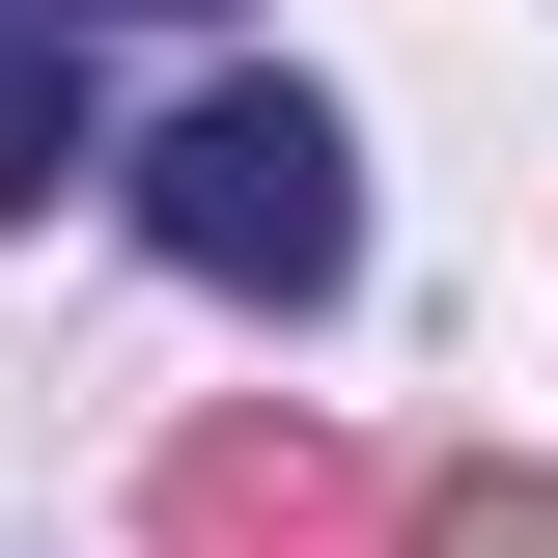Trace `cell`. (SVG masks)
Returning a JSON list of instances; mask_svg holds the SVG:
<instances>
[{
	"instance_id": "3",
	"label": "cell",
	"mask_w": 558,
	"mask_h": 558,
	"mask_svg": "<svg viewBox=\"0 0 558 558\" xmlns=\"http://www.w3.org/2000/svg\"><path fill=\"white\" fill-rule=\"evenodd\" d=\"M84 168V0H0V223Z\"/></svg>"
},
{
	"instance_id": "1",
	"label": "cell",
	"mask_w": 558,
	"mask_h": 558,
	"mask_svg": "<svg viewBox=\"0 0 558 558\" xmlns=\"http://www.w3.org/2000/svg\"><path fill=\"white\" fill-rule=\"evenodd\" d=\"M140 252L223 279V307H336L363 279V140L307 112V84H196V112L140 140Z\"/></svg>"
},
{
	"instance_id": "5",
	"label": "cell",
	"mask_w": 558,
	"mask_h": 558,
	"mask_svg": "<svg viewBox=\"0 0 558 558\" xmlns=\"http://www.w3.org/2000/svg\"><path fill=\"white\" fill-rule=\"evenodd\" d=\"M84 28H112V0H84ZM140 28H223V0H140Z\"/></svg>"
},
{
	"instance_id": "4",
	"label": "cell",
	"mask_w": 558,
	"mask_h": 558,
	"mask_svg": "<svg viewBox=\"0 0 558 558\" xmlns=\"http://www.w3.org/2000/svg\"><path fill=\"white\" fill-rule=\"evenodd\" d=\"M391 558H558V475H418Z\"/></svg>"
},
{
	"instance_id": "2",
	"label": "cell",
	"mask_w": 558,
	"mask_h": 558,
	"mask_svg": "<svg viewBox=\"0 0 558 558\" xmlns=\"http://www.w3.org/2000/svg\"><path fill=\"white\" fill-rule=\"evenodd\" d=\"M363 502L307 475V447H196V475H168V558H336Z\"/></svg>"
}]
</instances>
